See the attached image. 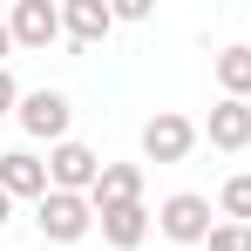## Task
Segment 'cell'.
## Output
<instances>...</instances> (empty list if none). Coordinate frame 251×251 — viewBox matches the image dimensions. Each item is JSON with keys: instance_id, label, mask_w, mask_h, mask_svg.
I'll list each match as a JSON object with an SVG mask.
<instances>
[{"instance_id": "obj_8", "label": "cell", "mask_w": 251, "mask_h": 251, "mask_svg": "<svg viewBox=\"0 0 251 251\" xmlns=\"http://www.w3.org/2000/svg\"><path fill=\"white\" fill-rule=\"evenodd\" d=\"M109 27H116V7H102V0H68L61 7V34H75L82 48L109 41Z\"/></svg>"}, {"instance_id": "obj_10", "label": "cell", "mask_w": 251, "mask_h": 251, "mask_svg": "<svg viewBox=\"0 0 251 251\" xmlns=\"http://www.w3.org/2000/svg\"><path fill=\"white\" fill-rule=\"evenodd\" d=\"M102 238L116 251H136L143 238H150V210L143 204H116V210H102Z\"/></svg>"}, {"instance_id": "obj_7", "label": "cell", "mask_w": 251, "mask_h": 251, "mask_svg": "<svg viewBox=\"0 0 251 251\" xmlns=\"http://www.w3.org/2000/svg\"><path fill=\"white\" fill-rule=\"evenodd\" d=\"M7 27H14V48H48L54 34H61V7H48V0H21Z\"/></svg>"}, {"instance_id": "obj_3", "label": "cell", "mask_w": 251, "mask_h": 251, "mask_svg": "<svg viewBox=\"0 0 251 251\" xmlns=\"http://www.w3.org/2000/svg\"><path fill=\"white\" fill-rule=\"evenodd\" d=\"M88 224H95V204L88 197H68V190H48L41 197V238L75 245V238H88Z\"/></svg>"}, {"instance_id": "obj_13", "label": "cell", "mask_w": 251, "mask_h": 251, "mask_svg": "<svg viewBox=\"0 0 251 251\" xmlns=\"http://www.w3.org/2000/svg\"><path fill=\"white\" fill-rule=\"evenodd\" d=\"M217 204H224V217H238V224H251V176H231Z\"/></svg>"}, {"instance_id": "obj_17", "label": "cell", "mask_w": 251, "mask_h": 251, "mask_svg": "<svg viewBox=\"0 0 251 251\" xmlns=\"http://www.w3.org/2000/svg\"><path fill=\"white\" fill-rule=\"evenodd\" d=\"M7 217H14V197H7V190H0V231H7Z\"/></svg>"}, {"instance_id": "obj_6", "label": "cell", "mask_w": 251, "mask_h": 251, "mask_svg": "<svg viewBox=\"0 0 251 251\" xmlns=\"http://www.w3.org/2000/svg\"><path fill=\"white\" fill-rule=\"evenodd\" d=\"M95 210H116V204H143V163H102L95 190H88Z\"/></svg>"}, {"instance_id": "obj_12", "label": "cell", "mask_w": 251, "mask_h": 251, "mask_svg": "<svg viewBox=\"0 0 251 251\" xmlns=\"http://www.w3.org/2000/svg\"><path fill=\"white\" fill-rule=\"evenodd\" d=\"M217 82H224L231 102H245L251 95V48H224V54H217Z\"/></svg>"}, {"instance_id": "obj_14", "label": "cell", "mask_w": 251, "mask_h": 251, "mask_svg": "<svg viewBox=\"0 0 251 251\" xmlns=\"http://www.w3.org/2000/svg\"><path fill=\"white\" fill-rule=\"evenodd\" d=\"M204 245H210V251H251V224H217Z\"/></svg>"}, {"instance_id": "obj_2", "label": "cell", "mask_w": 251, "mask_h": 251, "mask_svg": "<svg viewBox=\"0 0 251 251\" xmlns=\"http://www.w3.org/2000/svg\"><path fill=\"white\" fill-rule=\"evenodd\" d=\"M156 224H163L170 245H204L210 231H217V224H210V204L197 197V190H176V197L156 210Z\"/></svg>"}, {"instance_id": "obj_1", "label": "cell", "mask_w": 251, "mask_h": 251, "mask_svg": "<svg viewBox=\"0 0 251 251\" xmlns=\"http://www.w3.org/2000/svg\"><path fill=\"white\" fill-rule=\"evenodd\" d=\"M95 176H102V156H95L88 143H54V156H48V190L82 197V190H95Z\"/></svg>"}, {"instance_id": "obj_15", "label": "cell", "mask_w": 251, "mask_h": 251, "mask_svg": "<svg viewBox=\"0 0 251 251\" xmlns=\"http://www.w3.org/2000/svg\"><path fill=\"white\" fill-rule=\"evenodd\" d=\"M7 109H21V88H14V75L0 68V116H7Z\"/></svg>"}, {"instance_id": "obj_5", "label": "cell", "mask_w": 251, "mask_h": 251, "mask_svg": "<svg viewBox=\"0 0 251 251\" xmlns=\"http://www.w3.org/2000/svg\"><path fill=\"white\" fill-rule=\"evenodd\" d=\"M190 143H197V129H190V116H176V109H163V116L143 123V156L150 163H183Z\"/></svg>"}, {"instance_id": "obj_4", "label": "cell", "mask_w": 251, "mask_h": 251, "mask_svg": "<svg viewBox=\"0 0 251 251\" xmlns=\"http://www.w3.org/2000/svg\"><path fill=\"white\" fill-rule=\"evenodd\" d=\"M14 116H21L27 136L68 143V116H75V109H68V95H61V88H34V95H21V109H14Z\"/></svg>"}, {"instance_id": "obj_9", "label": "cell", "mask_w": 251, "mask_h": 251, "mask_svg": "<svg viewBox=\"0 0 251 251\" xmlns=\"http://www.w3.org/2000/svg\"><path fill=\"white\" fill-rule=\"evenodd\" d=\"M0 190L7 197H48V163L27 150H7L0 156Z\"/></svg>"}, {"instance_id": "obj_16", "label": "cell", "mask_w": 251, "mask_h": 251, "mask_svg": "<svg viewBox=\"0 0 251 251\" xmlns=\"http://www.w3.org/2000/svg\"><path fill=\"white\" fill-rule=\"evenodd\" d=\"M7 54H14V27L0 21V68H7Z\"/></svg>"}, {"instance_id": "obj_11", "label": "cell", "mask_w": 251, "mask_h": 251, "mask_svg": "<svg viewBox=\"0 0 251 251\" xmlns=\"http://www.w3.org/2000/svg\"><path fill=\"white\" fill-rule=\"evenodd\" d=\"M210 143H217V150H245V143H251V109H245V102L224 95V102L210 109Z\"/></svg>"}]
</instances>
